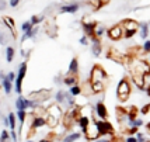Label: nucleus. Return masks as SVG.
Wrapping results in <instances>:
<instances>
[{
  "label": "nucleus",
  "mask_w": 150,
  "mask_h": 142,
  "mask_svg": "<svg viewBox=\"0 0 150 142\" xmlns=\"http://www.w3.org/2000/svg\"><path fill=\"white\" fill-rule=\"evenodd\" d=\"M149 66H150V62H149Z\"/></svg>",
  "instance_id": "56"
},
{
  "label": "nucleus",
  "mask_w": 150,
  "mask_h": 142,
  "mask_svg": "<svg viewBox=\"0 0 150 142\" xmlns=\"http://www.w3.org/2000/svg\"><path fill=\"white\" fill-rule=\"evenodd\" d=\"M30 21H31V24H33V26H39L41 23H44V21H45V16H44V14H41V16L34 14V16H31Z\"/></svg>",
  "instance_id": "25"
},
{
  "label": "nucleus",
  "mask_w": 150,
  "mask_h": 142,
  "mask_svg": "<svg viewBox=\"0 0 150 142\" xmlns=\"http://www.w3.org/2000/svg\"><path fill=\"white\" fill-rule=\"evenodd\" d=\"M10 138H11V141L13 142H17L18 136H17V134H16V129H11V131H10Z\"/></svg>",
  "instance_id": "46"
},
{
  "label": "nucleus",
  "mask_w": 150,
  "mask_h": 142,
  "mask_svg": "<svg viewBox=\"0 0 150 142\" xmlns=\"http://www.w3.org/2000/svg\"><path fill=\"white\" fill-rule=\"evenodd\" d=\"M81 27H83L84 35H87L88 39L93 38V37L96 35V27H97V23H96V21H86V20H83Z\"/></svg>",
  "instance_id": "7"
},
{
  "label": "nucleus",
  "mask_w": 150,
  "mask_h": 142,
  "mask_svg": "<svg viewBox=\"0 0 150 142\" xmlns=\"http://www.w3.org/2000/svg\"><path fill=\"white\" fill-rule=\"evenodd\" d=\"M146 128L149 129V132H150V123H149V124H147V125H146Z\"/></svg>",
  "instance_id": "52"
},
{
  "label": "nucleus",
  "mask_w": 150,
  "mask_h": 142,
  "mask_svg": "<svg viewBox=\"0 0 150 142\" xmlns=\"http://www.w3.org/2000/svg\"><path fill=\"white\" fill-rule=\"evenodd\" d=\"M94 113H96L97 118H100V120H107L108 111H107V107H105V104L103 103V100H98L97 103H96V106H94Z\"/></svg>",
  "instance_id": "9"
},
{
  "label": "nucleus",
  "mask_w": 150,
  "mask_h": 142,
  "mask_svg": "<svg viewBox=\"0 0 150 142\" xmlns=\"http://www.w3.org/2000/svg\"><path fill=\"white\" fill-rule=\"evenodd\" d=\"M140 125H143V120L136 117V118H135V121H133V127H137V128H139Z\"/></svg>",
  "instance_id": "44"
},
{
  "label": "nucleus",
  "mask_w": 150,
  "mask_h": 142,
  "mask_svg": "<svg viewBox=\"0 0 150 142\" xmlns=\"http://www.w3.org/2000/svg\"><path fill=\"white\" fill-rule=\"evenodd\" d=\"M4 78H6V73H4V72L0 69V82H1V80H3Z\"/></svg>",
  "instance_id": "50"
},
{
  "label": "nucleus",
  "mask_w": 150,
  "mask_h": 142,
  "mask_svg": "<svg viewBox=\"0 0 150 142\" xmlns=\"http://www.w3.org/2000/svg\"><path fill=\"white\" fill-rule=\"evenodd\" d=\"M46 125V117L44 116H35L33 118V123H31V128L37 129V128H41V127H44Z\"/></svg>",
  "instance_id": "16"
},
{
  "label": "nucleus",
  "mask_w": 150,
  "mask_h": 142,
  "mask_svg": "<svg viewBox=\"0 0 150 142\" xmlns=\"http://www.w3.org/2000/svg\"><path fill=\"white\" fill-rule=\"evenodd\" d=\"M91 87V93L93 94H97V93H103L105 89V83L104 82H97V83H90Z\"/></svg>",
  "instance_id": "22"
},
{
  "label": "nucleus",
  "mask_w": 150,
  "mask_h": 142,
  "mask_svg": "<svg viewBox=\"0 0 150 142\" xmlns=\"http://www.w3.org/2000/svg\"><path fill=\"white\" fill-rule=\"evenodd\" d=\"M107 78H108V75L104 71V68H101L100 65H94L91 72H90V76H88V83H97V82L105 83Z\"/></svg>",
  "instance_id": "3"
},
{
  "label": "nucleus",
  "mask_w": 150,
  "mask_h": 142,
  "mask_svg": "<svg viewBox=\"0 0 150 142\" xmlns=\"http://www.w3.org/2000/svg\"><path fill=\"white\" fill-rule=\"evenodd\" d=\"M39 142H49V141H48V139H41Z\"/></svg>",
  "instance_id": "53"
},
{
  "label": "nucleus",
  "mask_w": 150,
  "mask_h": 142,
  "mask_svg": "<svg viewBox=\"0 0 150 142\" xmlns=\"http://www.w3.org/2000/svg\"><path fill=\"white\" fill-rule=\"evenodd\" d=\"M27 71H28V64H27V61L24 62H21L18 65V71L16 73V84H14V90L17 94H21L23 93V82H24V79L27 76Z\"/></svg>",
  "instance_id": "2"
},
{
  "label": "nucleus",
  "mask_w": 150,
  "mask_h": 142,
  "mask_svg": "<svg viewBox=\"0 0 150 142\" xmlns=\"http://www.w3.org/2000/svg\"><path fill=\"white\" fill-rule=\"evenodd\" d=\"M79 10H80V4L79 3H66V4H62V6L59 7V13L62 14H74L77 13Z\"/></svg>",
  "instance_id": "8"
},
{
  "label": "nucleus",
  "mask_w": 150,
  "mask_h": 142,
  "mask_svg": "<svg viewBox=\"0 0 150 142\" xmlns=\"http://www.w3.org/2000/svg\"><path fill=\"white\" fill-rule=\"evenodd\" d=\"M46 113H48V116L51 117H55V118H58V120H60L62 118V108L59 107V104H53V106H51L48 110H46Z\"/></svg>",
  "instance_id": "13"
},
{
  "label": "nucleus",
  "mask_w": 150,
  "mask_h": 142,
  "mask_svg": "<svg viewBox=\"0 0 150 142\" xmlns=\"http://www.w3.org/2000/svg\"><path fill=\"white\" fill-rule=\"evenodd\" d=\"M8 139H10V132L7 129H3L0 134V142H7Z\"/></svg>",
  "instance_id": "34"
},
{
  "label": "nucleus",
  "mask_w": 150,
  "mask_h": 142,
  "mask_svg": "<svg viewBox=\"0 0 150 142\" xmlns=\"http://www.w3.org/2000/svg\"><path fill=\"white\" fill-rule=\"evenodd\" d=\"M121 26L124 30H137L139 28V23L135 21L133 19H125L122 23H121Z\"/></svg>",
  "instance_id": "15"
},
{
  "label": "nucleus",
  "mask_w": 150,
  "mask_h": 142,
  "mask_svg": "<svg viewBox=\"0 0 150 142\" xmlns=\"http://www.w3.org/2000/svg\"><path fill=\"white\" fill-rule=\"evenodd\" d=\"M16 118L20 121V125H23V124H24V121H25V118H27V111L25 110H17Z\"/></svg>",
  "instance_id": "28"
},
{
  "label": "nucleus",
  "mask_w": 150,
  "mask_h": 142,
  "mask_svg": "<svg viewBox=\"0 0 150 142\" xmlns=\"http://www.w3.org/2000/svg\"><path fill=\"white\" fill-rule=\"evenodd\" d=\"M94 124H96V128H97L100 136L114 135V127L107 120H94Z\"/></svg>",
  "instance_id": "4"
},
{
  "label": "nucleus",
  "mask_w": 150,
  "mask_h": 142,
  "mask_svg": "<svg viewBox=\"0 0 150 142\" xmlns=\"http://www.w3.org/2000/svg\"><path fill=\"white\" fill-rule=\"evenodd\" d=\"M74 104H76V97L72 96L69 91H66L65 103H63V106H65L67 110H70V108H73V107H74Z\"/></svg>",
  "instance_id": "19"
},
{
  "label": "nucleus",
  "mask_w": 150,
  "mask_h": 142,
  "mask_svg": "<svg viewBox=\"0 0 150 142\" xmlns=\"http://www.w3.org/2000/svg\"><path fill=\"white\" fill-rule=\"evenodd\" d=\"M126 131H128V134H129V135H136L137 131H139V128H137V127H129Z\"/></svg>",
  "instance_id": "40"
},
{
  "label": "nucleus",
  "mask_w": 150,
  "mask_h": 142,
  "mask_svg": "<svg viewBox=\"0 0 150 142\" xmlns=\"http://www.w3.org/2000/svg\"><path fill=\"white\" fill-rule=\"evenodd\" d=\"M90 42H91V55L94 58H100V55L103 54V44H101V38L98 37H93L90 38Z\"/></svg>",
  "instance_id": "6"
},
{
  "label": "nucleus",
  "mask_w": 150,
  "mask_h": 142,
  "mask_svg": "<svg viewBox=\"0 0 150 142\" xmlns=\"http://www.w3.org/2000/svg\"><path fill=\"white\" fill-rule=\"evenodd\" d=\"M0 84H1V89L4 90L6 94H11V91H13V89H14L13 82H10L7 78H4L1 82H0Z\"/></svg>",
  "instance_id": "18"
},
{
  "label": "nucleus",
  "mask_w": 150,
  "mask_h": 142,
  "mask_svg": "<svg viewBox=\"0 0 150 142\" xmlns=\"http://www.w3.org/2000/svg\"><path fill=\"white\" fill-rule=\"evenodd\" d=\"M105 34L112 41H119L121 38H124V28H122L121 24H117V26H112L110 28H107Z\"/></svg>",
  "instance_id": "5"
},
{
  "label": "nucleus",
  "mask_w": 150,
  "mask_h": 142,
  "mask_svg": "<svg viewBox=\"0 0 150 142\" xmlns=\"http://www.w3.org/2000/svg\"><path fill=\"white\" fill-rule=\"evenodd\" d=\"M65 96H66V91L65 90H58L56 93H55V101H56V104H59V106H63V103H65Z\"/></svg>",
  "instance_id": "24"
},
{
  "label": "nucleus",
  "mask_w": 150,
  "mask_h": 142,
  "mask_svg": "<svg viewBox=\"0 0 150 142\" xmlns=\"http://www.w3.org/2000/svg\"><path fill=\"white\" fill-rule=\"evenodd\" d=\"M80 136H81V134H80V132H72V134H69L67 136H65V138H63V142L79 141V139H80Z\"/></svg>",
  "instance_id": "27"
},
{
  "label": "nucleus",
  "mask_w": 150,
  "mask_h": 142,
  "mask_svg": "<svg viewBox=\"0 0 150 142\" xmlns=\"http://www.w3.org/2000/svg\"><path fill=\"white\" fill-rule=\"evenodd\" d=\"M20 55H21L24 59H28V56H30V51H27V49H24V48H21V49H20Z\"/></svg>",
  "instance_id": "41"
},
{
  "label": "nucleus",
  "mask_w": 150,
  "mask_h": 142,
  "mask_svg": "<svg viewBox=\"0 0 150 142\" xmlns=\"http://www.w3.org/2000/svg\"><path fill=\"white\" fill-rule=\"evenodd\" d=\"M16 108L17 110H25L27 111V98L23 94H18L16 100Z\"/></svg>",
  "instance_id": "21"
},
{
  "label": "nucleus",
  "mask_w": 150,
  "mask_h": 142,
  "mask_svg": "<svg viewBox=\"0 0 150 142\" xmlns=\"http://www.w3.org/2000/svg\"><path fill=\"white\" fill-rule=\"evenodd\" d=\"M135 136H136L137 142H147V139H146V136H144V134H142V132H139V131H137V134H136Z\"/></svg>",
  "instance_id": "38"
},
{
  "label": "nucleus",
  "mask_w": 150,
  "mask_h": 142,
  "mask_svg": "<svg viewBox=\"0 0 150 142\" xmlns=\"http://www.w3.org/2000/svg\"><path fill=\"white\" fill-rule=\"evenodd\" d=\"M105 31H107V28H105L104 26H97L96 27V37L101 38V37L105 34Z\"/></svg>",
  "instance_id": "31"
},
{
  "label": "nucleus",
  "mask_w": 150,
  "mask_h": 142,
  "mask_svg": "<svg viewBox=\"0 0 150 142\" xmlns=\"http://www.w3.org/2000/svg\"><path fill=\"white\" fill-rule=\"evenodd\" d=\"M7 6H8V3H7L6 0H0V13L4 11V10L7 9Z\"/></svg>",
  "instance_id": "43"
},
{
  "label": "nucleus",
  "mask_w": 150,
  "mask_h": 142,
  "mask_svg": "<svg viewBox=\"0 0 150 142\" xmlns=\"http://www.w3.org/2000/svg\"><path fill=\"white\" fill-rule=\"evenodd\" d=\"M1 23L4 24V27H6L8 31L11 32V37L13 38H16V21H14L13 17H10V16H6V17H3L1 19Z\"/></svg>",
  "instance_id": "11"
},
{
  "label": "nucleus",
  "mask_w": 150,
  "mask_h": 142,
  "mask_svg": "<svg viewBox=\"0 0 150 142\" xmlns=\"http://www.w3.org/2000/svg\"><path fill=\"white\" fill-rule=\"evenodd\" d=\"M69 93H70L72 96L77 97V96H80V94L83 93V89H81L79 84H73V86H70V87H69Z\"/></svg>",
  "instance_id": "26"
},
{
  "label": "nucleus",
  "mask_w": 150,
  "mask_h": 142,
  "mask_svg": "<svg viewBox=\"0 0 150 142\" xmlns=\"http://www.w3.org/2000/svg\"><path fill=\"white\" fill-rule=\"evenodd\" d=\"M144 75H140V73H132V82L136 86L139 90L144 91L146 90V82H144Z\"/></svg>",
  "instance_id": "10"
},
{
  "label": "nucleus",
  "mask_w": 150,
  "mask_h": 142,
  "mask_svg": "<svg viewBox=\"0 0 150 142\" xmlns=\"http://www.w3.org/2000/svg\"><path fill=\"white\" fill-rule=\"evenodd\" d=\"M4 56H6V61L8 64H11L16 58V49H14V46L11 45H7L6 46V51H4Z\"/></svg>",
  "instance_id": "20"
},
{
  "label": "nucleus",
  "mask_w": 150,
  "mask_h": 142,
  "mask_svg": "<svg viewBox=\"0 0 150 142\" xmlns=\"http://www.w3.org/2000/svg\"><path fill=\"white\" fill-rule=\"evenodd\" d=\"M7 117H8V124H10V128L16 129V114H14V113H10Z\"/></svg>",
  "instance_id": "33"
},
{
  "label": "nucleus",
  "mask_w": 150,
  "mask_h": 142,
  "mask_svg": "<svg viewBox=\"0 0 150 142\" xmlns=\"http://www.w3.org/2000/svg\"><path fill=\"white\" fill-rule=\"evenodd\" d=\"M6 78L8 79L10 82H13V83H14V80H16V72H13V71L7 72V73H6Z\"/></svg>",
  "instance_id": "39"
},
{
  "label": "nucleus",
  "mask_w": 150,
  "mask_h": 142,
  "mask_svg": "<svg viewBox=\"0 0 150 142\" xmlns=\"http://www.w3.org/2000/svg\"><path fill=\"white\" fill-rule=\"evenodd\" d=\"M142 52L143 54H150V39H144L143 45H142Z\"/></svg>",
  "instance_id": "35"
},
{
  "label": "nucleus",
  "mask_w": 150,
  "mask_h": 142,
  "mask_svg": "<svg viewBox=\"0 0 150 142\" xmlns=\"http://www.w3.org/2000/svg\"><path fill=\"white\" fill-rule=\"evenodd\" d=\"M25 142H34V141H25Z\"/></svg>",
  "instance_id": "54"
},
{
  "label": "nucleus",
  "mask_w": 150,
  "mask_h": 142,
  "mask_svg": "<svg viewBox=\"0 0 150 142\" xmlns=\"http://www.w3.org/2000/svg\"><path fill=\"white\" fill-rule=\"evenodd\" d=\"M20 1H21V0H8V6L11 7V9H16V7L20 4Z\"/></svg>",
  "instance_id": "42"
},
{
  "label": "nucleus",
  "mask_w": 150,
  "mask_h": 142,
  "mask_svg": "<svg viewBox=\"0 0 150 142\" xmlns=\"http://www.w3.org/2000/svg\"><path fill=\"white\" fill-rule=\"evenodd\" d=\"M94 142H111V139H108V138H104V136H98L97 139H94Z\"/></svg>",
  "instance_id": "47"
},
{
  "label": "nucleus",
  "mask_w": 150,
  "mask_h": 142,
  "mask_svg": "<svg viewBox=\"0 0 150 142\" xmlns=\"http://www.w3.org/2000/svg\"><path fill=\"white\" fill-rule=\"evenodd\" d=\"M1 121H3L4 128H6V127H10V124H8V117H3V120H1Z\"/></svg>",
  "instance_id": "49"
},
{
  "label": "nucleus",
  "mask_w": 150,
  "mask_h": 142,
  "mask_svg": "<svg viewBox=\"0 0 150 142\" xmlns=\"http://www.w3.org/2000/svg\"><path fill=\"white\" fill-rule=\"evenodd\" d=\"M79 69H80V66H79V59L72 58L70 64H69V68H67V73H69V75H76V76H77Z\"/></svg>",
  "instance_id": "17"
},
{
  "label": "nucleus",
  "mask_w": 150,
  "mask_h": 142,
  "mask_svg": "<svg viewBox=\"0 0 150 142\" xmlns=\"http://www.w3.org/2000/svg\"><path fill=\"white\" fill-rule=\"evenodd\" d=\"M53 83L55 84H63V76L59 73V75H56L55 78H53Z\"/></svg>",
  "instance_id": "37"
},
{
  "label": "nucleus",
  "mask_w": 150,
  "mask_h": 142,
  "mask_svg": "<svg viewBox=\"0 0 150 142\" xmlns=\"http://www.w3.org/2000/svg\"><path fill=\"white\" fill-rule=\"evenodd\" d=\"M49 90H38V91H33L31 94H30V98H33V100H37L38 103H42V101H45L49 98Z\"/></svg>",
  "instance_id": "12"
},
{
  "label": "nucleus",
  "mask_w": 150,
  "mask_h": 142,
  "mask_svg": "<svg viewBox=\"0 0 150 142\" xmlns=\"http://www.w3.org/2000/svg\"><path fill=\"white\" fill-rule=\"evenodd\" d=\"M149 27H150V23H149Z\"/></svg>",
  "instance_id": "55"
},
{
  "label": "nucleus",
  "mask_w": 150,
  "mask_h": 142,
  "mask_svg": "<svg viewBox=\"0 0 150 142\" xmlns=\"http://www.w3.org/2000/svg\"><path fill=\"white\" fill-rule=\"evenodd\" d=\"M137 32L140 35V38L143 39H147L149 37V32H150V27L147 23H139V28H137Z\"/></svg>",
  "instance_id": "14"
},
{
  "label": "nucleus",
  "mask_w": 150,
  "mask_h": 142,
  "mask_svg": "<svg viewBox=\"0 0 150 142\" xmlns=\"http://www.w3.org/2000/svg\"><path fill=\"white\" fill-rule=\"evenodd\" d=\"M125 142H137V139L135 135H129L126 139H125Z\"/></svg>",
  "instance_id": "48"
},
{
  "label": "nucleus",
  "mask_w": 150,
  "mask_h": 142,
  "mask_svg": "<svg viewBox=\"0 0 150 142\" xmlns=\"http://www.w3.org/2000/svg\"><path fill=\"white\" fill-rule=\"evenodd\" d=\"M63 84L66 86H73V84H77V76L76 75H69L66 73V76H63Z\"/></svg>",
  "instance_id": "23"
},
{
  "label": "nucleus",
  "mask_w": 150,
  "mask_h": 142,
  "mask_svg": "<svg viewBox=\"0 0 150 142\" xmlns=\"http://www.w3.org/2000/svg\"><path fill=\"white\" fill-rule=\"evenodd\" d=\"M131 90H132V86H131V82L128 80L126 78H122L119 80V83L117 86V96H118V100L125 103L129 96H131Z\"/></svg>",
  "instance_id": "1"
},
{
  "label": "nucleus",
  "mask_w": 150,
  "mask_h": 142,
  "mask_svg": "<svg viewBox=\"0 0 150 142\" xmlns=\"http://www.w3.org/2000/svg\"><path fill=\"white\" fill-rule=\"evenodd\" d=\"M144 91H146V93H147V96L150 97V84H147V86H146V90H144Z\"/></svg>",
  "instance_id": "51"
},
{
  "label": "nucleus",
  "mask_w": 150,
  "mask_h": 142,
  "mask_svg": "<svg viewBox=\"0 0 150 142\" xmlns=\"http://www.w3.org/2000/svg\"><path fill=\"white\" fill-rule=\"evenodd\" d=\"M137 34V30H124V38L131 39Z\"/></svg>",
  "instance_id": "30"
},
{
  "label": "nucleus",
  "mask_w": 150,
  "mask_h": 142,
  "mask_svg": "<svg viewBox=\"0 0 150 142\" xmlns=\"http://www.w3.org/2000/svg\"><path fill=\"white\" fill-rule=\"evenodd\" d=\"M79 42H80V45L87 46V45H88V42H90V39H88V37H87V35H81V37H80V39H79Z\"/></svg>",
  "instance_id": "36"
},
{
  "label": "nucleus",
  "mask_w": 150,
  "mask_h": 142,
  "mask_svg": "<svg viewBox=\"0 0 150 142\" xmlns=\"http://www.w3.org/2000/svg\"><path fill=\"white\" fill-rule=\"evenodd\" d=\"M149 111H150V103L149 104H144L143 107L140 108V113H142V114H147Z\"/></svg>",
  "instance_id": "45"
},
{
  "label": "nucleus",
  "mask_w": 150,
  "mask_h": 142,
  "mask_svg": "<svg viewBox=\"0 0 150 142\" xmlns=\"http://www.w3.org/2000/svg\"><path fill=\"white\" fill-rule=\"evenodd\" d=\"M33 24H31V21L28 20V21H24L23 24H21V32H25V31H30L31 28H33Z\"/></svg>",
  "instance_id": "32"
},
{
  "label": "nucleus",
  "mask_w": 150,
  "mask_h": 142,
  "mask_svg": "<svg viewBox=\"0 0 150 142\" xmlns=\"http://www.w3.org/2000/svg\"><path fill=\"white\" fill-rule=\"evenodd\" d=\"M8 44V34L0 30V45H7Z\"/></svg>",
  "instance_id": "29"
}]
</instances>
